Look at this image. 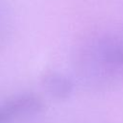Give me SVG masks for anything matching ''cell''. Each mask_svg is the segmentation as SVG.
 I'll return each mask as SVG.
<instances>
[{
    "mask_svg": "<svg viewBox=\"0 0 123 123\" xmlns=\"http://www.w3.org/2000/svg\"><path fill=\"white\" fill-rule=\"evenodd\" d=\"M74 64L86 82L101 85L123 77V27L97 28L78 43Z\"/></svg>",
    "mask_w": 123,
    "mask_h": 123,
    "instance_id": "1",
    "label": "cell"
},
{
    "mask_svg": "<svg viewBox=\"0 0 123 123\" xmlns=\"http://www.w3.org/2000/svg\"><path fill=\"white\" fill-rule=\"evenodd\" d=\"M44 109L43 100L35 94L13 97L0 105V123H12L38 114Z\"/></svg>",
    "mask_w": 123,
    "mask_h": 123,
    "instance_id": "2",
    "label": "cell"
},
{
    "mask_svg": "<svg viewBox=\"0 0 123 123\" xmlns=\"http://www.w3.org/2000/svg\"><path fill=\"white\" fill-rule=\"evenodd\" d=\"M41 84L44 90L53 98L63 100L68 98L73 91L71 80L57 71H48L42 75Z\"/></svg>",
    "mask_w": 123,
    "mask_h": 123,
    "instance_id": "3",
    "label": "cell"
},
{
    "mask_svg": "<svg viewBox=\"0 0 123 123\" xmlns=\"http://www.w3.org/2000/svg\"><path fill=\"white\" fill-rule=\"evenodd\" d=\"M12 32V17L9 10L0 4V46L9 39Z\"/></svg>",
    "mask_w": 123,
    "mask_h": 123,
    "instance_id": "4",
    "label": "cell"
}]
</instances>
